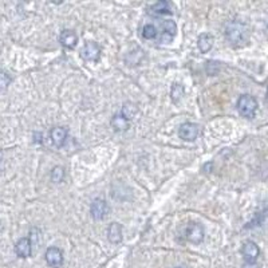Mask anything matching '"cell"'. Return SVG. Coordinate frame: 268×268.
<instances>
[{"instance_id":"cell-5","label":"cell","mask_w":268,"mask_h":268,"mask_svg":"<svg viewBox=\"0 0 268 268\" xmlns=\"http://www.w3.org/2000/svg\"><path fill=\"white\" fill-rule=\"evenodd\" d=\"M200 133V126L197 123L185 122L179 128V137L184 141H195Z\"/></svg>"},{"instance_id":"cell-11","label":"cell","mask_w":268,"mask_h":268,"mask_svg":"<svg viewBox=\"0 0 268 268\" xmlns=\"http://www.w3.org/2000/svg\"><path fill=\"white\" fill-rule=\"evenodd\" d=\"M67 134H68V132H67L66 128H63V126H55V128L51 129L50 138L56 148H62L67 140Z\"/></svg>"},{"instance_id":"cell-16","label":"cell","mask_w":268,"mask_h":268,"mask_svg":"<svg viewBox=\"0 0 268 268\" xmlns=\"http://www.w3.org/2000/svg\"><path fill=\"white\" fill-rule=\"evenodd\" d=\"M112 126L116 132H123L129 129V121L126 118H123L121 114H117L112 118Z\"/></svg>"},{"instance_id":"cell-2","label":"cell","mask_w":268,"mask_h":268,"mask_svg":"<svg viewBox=\"0 0 268 268\" xmlns=\"http://www.w3.org/2000/svg\"><path fill=\"white\" fill-rule=\"evenodd\" d=\"M257 100L255 97L250 94L240 95V98L237 100V110L240 113L241 117L244 118H253L257 112Z\"/></svg>"},{"instance_id":"cell-14","label":"cell","mask_w":268,"mask_h":268,"mask_svg":"<svg viewBox=\"0 0 268 268\" xmlns=\"http://www.w3.org/2000/svg\"><path fill=\"white\" fill-rule=\"evenodd\" d=\"M213 42H215V38H213L211 34H201L200 38H199V42H197V46L202 54H207L208 51L211 50L213 47Z\"/></svg>"},{"instance_id":"cell-10","label":"cell","mask_w":268,"mask_h":268,"mask_svg":"<svg viewBox=\"0 0 268 268\" xmlns=\"http://www.w3.org/2000/svg\"><path fill=\"white\" fill-rule=\"evenodd\" d=\"M15 253L22 259H27L33 253V241L28 237H23L15 244Z\"/></svg>"},{"instance_id":"cell-18","label":"cell","mask_w":268,"mask_h":268,"mask_svg":"<svg viewBox=\"0 0 268 268\" xmlns=\"http://www.w3.org/2000/svg\"><path fill=\"white\" fill-rule=\"evenodd\" d=\"M157 35H158V30L154 24L148 23L142 27V38L144 39H154V38H157Z\"/></svg>"},{"instance_id":"cell-6","label":"cell","mask_w":268,"mask_h":268,"mask_svg":"<svg viewBox=\"0 0 268 268\" xmlns=\"http://www.w3.org/2000/svg\"><path fill=\"white\" fill-rule=\"evenodd\" d=\"M109 213V205L105 200L102 199H95L91 202V207H90V215L94 220H102L105 218Z\"/></svg>"},{"instance_id":"cell-20","label":"cell","mask_w":268,"mask_h":268,"mask_svg":"<svg viewBox=\"0 0 268 268\" xmlns=\"http://www.w3.org/2000/svg\"><path fill=\"white\" fill-rule=\"evenodd\" d=\"M170 95H172V100H173L174 103H177L181 100V97L184 95V87H183V84H174L172 86V93H170Z\"/></svg>"},{"instance_id":"cell-25","label":"cell","mask_w":268,"mask_h":268,"mask_svg":"<svg viewBox=\"0 0 268 268\" xmlns=\"http://www.w3.org/2000/svg\"><path fill=\"white\" fill-rule=\"evenodd\" d=\"M177 268H183V267H177Z\"/></svg>"},{"instance_id":"cell-22","label":"cell","mask_w":268,"mask_h":268,"mask_svg":"<svg viewBox=\"0 0 268 268\" xmlns=\"http://www.w3.org/2000/svg\"><path fill=\"white\" fill-rule=\"evenodd\" d=\"M244 268H259V267H256L255 264H247V266Z\"/></svg>"},{"instance_id":"cell-19","label":"cell","mask_w":268,"mask_h":268,"mask_svg":"<svg viewBox=\"0 0 268 268\" xmlns=\"http://www.w3.org/2000/svg\"><path fill=\"white\" fill-rule=\"evenodd\" d=\"M63 179H65V168H52V170H51V181L55 183V184H59V183L63 181Z\"/></svg>"},{"instance_id":"cell-7","label":"cell","mask_w":268,"mask_h":268,"mask_svg":"<svg viewBox=\"0 0 268 268\" xmlns=\"http://www.w3.org/2000/svg\"><path fill=\"white\" fill-rule=\"evenodd\" d=\"M81 56L87 62H97L100 56V47L95 42H87L81 50Z\"/></svg>"},{"instance_id":"cell-23","label":"cell","mask_w":268,"mask_h":268,"mask_svg":"<svg viewBox=\"0 0 268 268\" xmlns=\"http://www.w3.org/2000/svg\"><path fill=\"white\" fill-rule=\"evenodd\" d=\"M266 97H267V102H268V89H267V95H266Z\"/></svg>"},{"instance_id":"cell-8","label":"cell","mask_w":268,"mask_h":268,"mask_svg":"<svg viewBox=\"0 0 268 268\" xmlns=\"http://www.w3.org/2000/svg\"><path fill=\"white\" fill-rule=\"evenodd\" d=\"M162 34L160 35L158 40L161 43H170L172 39L174 38V35L177 33V26L176 22L173 20H162Z\"/></svg>"},{"instance_id":"cell-15","label":"cell","mask_w":268,"mask_h":268,"mask_svg":"<svg viewBox=\"0 0 268 268\" xmlns=\"http://www.w3.org/2000/svg\"><path fill=\"white\" fill-rule=\"evenodd\" d=\"M138 113V107L133 102H125L122 106V112H121V116L123 118H126L128 121H132L135 114Z\"/></svg>"},{"instance_id":"cell-13","label":"cell","mask_w":268,"mask_h":268,"mask_svg":"<svg viewBox=\"0 0 268 268\" xmlns=\"http://www.w3.org/2000/svg\"><path fill=\"white\" fill-rule=\"evenodd\" d=\"M122 225L119 223H112L107 228V239L113 244H118L122 241Z\"/></svg>"},{"instance_id":"cell-9","label":"cell","mask_w":268,"mask_h":268,"mask_svg":"<svg viewBox=\"0 0 268 268\" xmlns=\"http://www.w3.org/2000/svg\"><path fill=\"white\" fill-rule=\"evenodd\" d=\"M46 262L52 268H59L63 264V253L59 248L56 247H50L45 253Z\"/></svg>"},{"instance_id":"cell-17","label":"cell","mask_w":268,"mask_h":268,"mask_svg":"<svg viewBox=\"0 0 268 268\" xmlns=\"http://www.w3.org/2000/svg\"><path fill=\"white\" fill-rule=\"evenodd\" d=\"M149 10H151V14H156V15L169 14L170 12V4L165 0H161V1H157L154 4H151Z\"/></svg>"},{"instance_id":"cell-3","label":"cell","mask_w":268,"mask_h":268,"mask_svg":"<svg viewBox=\"0 0 268 268\" xmlns=\"http://www.w3.org/2000/svg\"><path fill=\"white\" fill-rule=\"evenodd\" d=\"M241 253H243V257H244L247 264H255L257 257L260 255V248L257 247V244L255 241L247 240L246 243L243 244Z\"/></svg>"},{"instance_id":"cell-4","label":"cell","mask_w":268,"mask_h":268,"mask_svg":"<svg viewBox=\"0 0 268 268\" xmlns=\"http://www.w3.org/2000/svg\"><path fill=\"white\" fill-rule=\"evenodd\" d=\"M186 240L193 243V244H200L201 241L204 240V236H205V231L204 227L199 223H190L186 228Z\"/></svg>"},{"instance_id":"cell-12","label":"cell","mask_w":268,"mask_h":268,"mask_svg":"<svg viewBox=\"0 0 268 268\" xmlns=\"http://www.w3.org/2000/svg\"><path fill=\"white\" fill-rule=\"evenodd\" d=\"M59 42L66 49H74L78 43V36L71 30H63L59 35Z\"/></svg>"},{"instance_id":"cell-1","label":"cell","mask_w":268,"mask_h":268,"mask_svg":"<svg viewBox=\"0 0 268 268\" xmlns=\"http://www.w3.org/2000/svg\"><path fill=\"white\" fill-rule=\"evenodd\" d=\"M225 39L232 47H243L250 40V28L243 22H229L225 26Z\"/></svg>"},{"instance_id":"cell-24","label":"cell","mask_w":268,"mask_h":268,"mask_svg":"<svg viewBox=\"0 0 268 268\" xmlns=\"http://www.w3.org/2000/svg\"><path fill=\"white\" fill-rule=\"evenodd\" d=\"M266 31H267V33H266V34H267V36H268V26H267V30H266Z\"/></svg>"},{"instance_id":"cell-21","label":"cell","mask_w":268,"mask_h":268,"mask_svg":"<svg viewBox=\"0 0 268 268\" xmlns=\"http://www.w3.org/2000/svg\"><path fill=\"white\" fill-rule=\"evenodd\" d=\"M11 75L6 71H0V91H6L8 86L11 84Z\"/></svg>"}]
</instances>
